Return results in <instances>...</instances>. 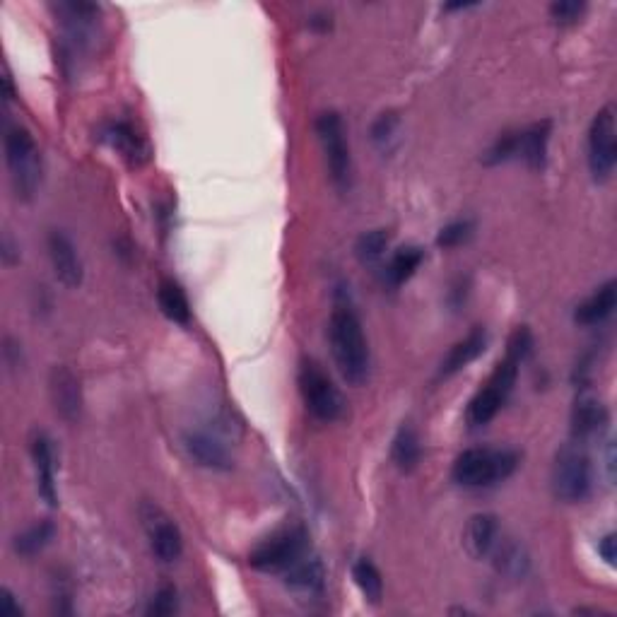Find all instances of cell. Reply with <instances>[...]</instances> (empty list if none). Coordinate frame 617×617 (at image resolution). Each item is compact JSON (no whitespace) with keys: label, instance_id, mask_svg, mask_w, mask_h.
Returning a JSON list of instances; mask_svg holds the SVG:
<instances>
[{"label":"cell","instance_id":"1","mask_svg":"<svg viewBox=\"0 0 617 617\" xmlns=\"http://www.w3.org/2000/svg\"><path fill=\"white\" fill-rule=\"evenodd\" d=\"M328 345L340 376L350 386H362L369 376V343L364 336L362 319L348 302H338L328 319Z\"/></svg>","mask_w":617,"mask_h":617},{"label":"cell","instance_id":"2","mask_svg":"<svg viewBox=\"0 0 617 617\" xmlns=\"http://www.w3.org/2000/svg\"><path fill=\"white\" fill-rule=\"evenodd\" d=\"M519 454L514 449H490V446H478V449H466L456 456L451 478L456 485L480 490V487H492L514 475L519 468Z\"/></svg>","mask_w":617,"mask_h":617},{"label":"cell","instance_id":"3","mask_svg":"<svg viewBox=\"0 0 617 617\" xmlns=\"http://www.w3.org/2000/svg\"><path fill=\"white\" fill-rule=\"evenodd\" d=\"M552 495L560 502L577 504L591 495L593 468L591 458L579 444H567L557 451L550 475Z\"/></svg>","mask_w":617,"mask_h":617},{"label":"cell","instance_id":"4","mask_svg":"<svg viewBox=\"0 0 617 617\" xmlns=\"http://www.w3.org/2000/svg\"><path fill=\"white\" fill-rule=\"evenodd\" d=\"M519 367L521 362L507 355L497 364L495 372L490 374V379H487L483 389L470 398L466 410V422L470 430H480V427L490 425V422L495 420L499 410H502V405L507 403V398L511 396V391H514Z\"/></svg>","mask_w":617,"mask_h":617},{"label":"cell","instance_id":"5","mask_svg":"<svg viewBox=\"0 0 617 617\" xmlns=\"http://www.w3.org/2000/svg\"><path fill=\"white\" fill-rule=\"evenodd\" d=\"M299 393H302L304 408L319 422H336L345 415V398L314 360H304L299 364L297 374Z\"/></svg>","mask_w":617,"mask_h":617},{"label":"cell","instance_id":"6","mask_svg":"<svg viewBox=\"0 0 617 617\" xmlns=\"http://www.w3.org/2000/svg\"><path fill=\"white\" fill-rule=\"evenodd\" d=\"M5 162L17 196L32 198L41 179V155L32 133L22 126L5 128Z\"/></svg>","mask_w":617,"mask_h":617},{"label":"cell","instance_id":"7","mask_svg":"<svg viewBox=\"0 0 617 617\" xmlns=\"http://www.w3.org/2000/svg\"><path fill=\"white\" fill-rule=\"evenodd\" d=\"M316 135L326 155L328 174L338 191H350L352 181V157L348 145V131H345L343 116L338 111H323L316 119Z\"/></svg>","mask_w":617,"mask_h":617},{"label":"cell","instance_id":"8","mask_svg":"<svg viewBox=\"0 0 617 617\" xmlns=\"http://www.w3.org/2000/svg\"><path fill=\"white\" fill-rule=\"evenodd\" d=\"M307 531L287 528L258 543L249 555V564L258 572H287L307 552Z\"/></svg>","mask_w":617,"mask_h":617},{"label":"cell","instance_id":"9","mask_svg":"<svg viewBox=\"0 0 617 617\" xmlns=\"http://www.w3.org/2000/svg\"><path fill=\"white\" fill-rule=\"evenodd\" d=\"M615 109L603 107L593 116L589 128V169L596 181H608L617 162Z\"/></svg>","mask_w":617,"mask_h":617},{"label":"cell","instance_id":"10","mask_svg":"<svg viewBox=\"0 0 617 617\" xmlns=\"http://www.w3.org/2000/svg\"><path fill=\"white\" fill-rule=\"evenodd\" d=\"M140 514H143L145 531H148L152 555L164 564L179 560L184 555V536H181L179 526L169 516H164V511L155 504H145Z\"/></svg>","mask_w":617,"mask_h":617},{"label":"cell","instance_id":"11","mask_svg":"<svg viewBox=\"0 0 617 617\" xmlns=\"http://www.w3.org/2000/svg\"><path fill=\"white\" fill-rule=\"evenodd\" d=\"M46 251H49L51 268H54L58 282L68 287V290L80 287L82 278H85V266H82V258L73 239L66 232H61V229H51L46 234Z\"/></svg>","mask_w":617,"mask_h":617},{"label":"cell","instance_id":"12","mask_svg":"<svg viewBox=\"0 0 617 617\" xmlns=\"http://www.w3.org/2000/svg\"><path fill=\"white\" fill-rule=\"evenodd\" d=\"M49 396L54 403L56 415L66 420L68 425L80 420L82 413V386L73 369L54 367L49 374Z\"/></svg>","mask_w":617,"mask_h":617},{"label":"cell","instance_id":"13","mask_svg":"<svg viewBox=\"0 0 617 617\" xmlns=\"http://www.w3.org/2000/svg\"><path fill=\"white\" fill-rule=\"evenodd\" d=\"M29 454H32L34 473H37L39 495L49 507L58 504V487H56V456L51 439L44 432H34L29 442Z\"/></svg>","mask_w":617,"mask_h":617},{"label":"cell","instance_id":"14","mask_svg":"<svg viewBox=\"0 0 617 617\" xmlns=\"http://www.w3.org/2000/svg\"><path fill=\"white\" fill-rule=\"evenodd\" d=\"M552 135V121H538L524 128V131H514V160H524L526 167L543 169L548 162V148Z\"/></svg>","mask_w":617,"mask_h":617},{"label":"cell","instance_id":"15","mask_svg":"<svg viewBox=\"0 0 617 617\" xmlns=\"http://www.w3.org/2000/svg\"><path fill=\"white\" fill-rule=\"evenodd\" d=\"M499 540V521L495 514H475L470 516L463 531V545L473 560H485L492 555Z\"/></svg>","mask_w":617,"mask_h":617},{"label":"cell","instance_id":"16","mask_svg":"<svg viewBox=\"0 0 617 617\" xmlns=\"http://www.w3.org/2000/svg\"><path fill=\"white\" fill-rule=\"evenodd\" d=\"M487 348V333L485 328H473L466 338H461L449 348L444 355L442 364H439V379H449L461 369H466L470 362L478 360Z\"/></svg>","mask_w":617,"mask_h":617},{"label":"cell","instance_id":"17","mask_svg":"<svg viewBox=\"0 0 617 617\" xmlns=\"http://www.w3.org/2000/svg\"><path fill=\"white\" fill-rule=\"evenodd\" d=\"M184 449L188 456L198 463V466L210 470H229L232 468V456L229 451L217 442L215 437L205 432H188L184 437Z\"/></svg>","mask_w":617,"mask_h":617},{"label":"cell","instance_id":"18","mask_svg":"<svg viewBox=\"0 0 617 617\" xmlns=\"http://www.w3.org/2000/svg\"><path fill=\"white\" fill-rule=\"evenodd\" d=\"M104 138L109 140L111 148L119 150L123 160H128L133 167H140L143 162H148L150 148L145 143V138L140 135L128 121H114L111 126L104 131Z\"/></svg>","mask_w":617,"mask_h":617},{"label":"cell","instance_id":"19","mask_svg":"<svg viewBox=\"0 0 617 617\" xmlns=\"http://www.w3.org/2000/svg\"><path fill=\"white\" fill-rule=\"evenodd\" d=\"M615 304H617V282L608 280L605 285L598 287L586 302L579 304L577 311H574V321L581 323V326H598V323H603L610 314H613Z\"/></svg>","mask_w":617,"mask_h":617},{"label":"cell","instance_id":"20","mask_svg":"<svg viewBox=\"0 0 617 617\" xmlns=\"http://www.w3.org/2000/svg\"><path fill=\"white\" fill-rule=\"evenodd\" d=\"M605 425H608V410H605V405L591 396H581L572 413L574 437H577L579 442L581 439L596 437V434H601Z\"/></svg>","mask_w":617,"mask_h":617},{"label":"cell","instance_id":"21","mask_svg":"<svg viewBox=\"0 0 617 617\" xmlns=\"http://www.w3.org/2000/svg\"><path fill=\"white\" fill-rule=\"evenodd\" d=\"M157 304L169 321L188 326L191 323V302H188L184 287L174 280H162L157 287Z\"/></svg>","mask_w":617,"mask_h":617},{"label":"cell","instance_id":"22","mask_svg":"<svg viewBox=\"0 0 617 617\" xmlns=\"http://www.w3.org/2000/svg\"><path fill=\"white\" fill-rule=\"evenodd\" d=\"M391 458L393 463H396V468L403 470V473H413V470L420 466L422 444L413 427L403 425L401 430L396 432L391 444Z\"/></svg>","mask_w":617,"mask_h":617},{"label":"cell","instance_id":"23","mask_svg":"<svg viewBox=\"0 0 617 617\" xmlns=\"http://www.w3.org/2000/svg\"><path fill=\"white\" fill-rule=\"evenodd\" d=\"M425 261V251L420 246H403L391 256L389 266H386V282L391 287H401L417 273V268Z\"/></svg>","mask_w":617,"mask_h":617},{"label":"cell","instance_id":"24","mask_svg":"<svg viewBox=\"0 0 617 617\" xmlns=\"http://www.w3.org/2000/svg\"><path fill=\"white\" fill-rule=\"evenodd\" d=\"M492 557H495V567L507 577L521 579L526 577L528 572V555L526 550L521 548L519 543H511V540H497L495 550H492Z\"/></svg>","mask_w":617,"mask_h":617},{"label":"cell","instance_id":"25","mask_svg":"<svg viewBox=\"0 0 617 617\" xmlns=\"http://www.w3.org/2000/svg\"><path fill=\"white\" fill-rule=\"evenodd\" d=\"M287 584H290L292 589L309 593V596L321 593L323 584H326V574H323L321 562L304 560L302 557V560L287 569Z\"/></svg>","mask_w":617,"mask_h":617},{"label":"cell","instance_id":"26","mask_svg":"<svg viewBox=\"0 0 617 617\" xmlns=\"http://www.w3.org/2000/svg\"><path fill=\"white\" fill-rule=\"evenodd\" d=\"M56 536V526L51 521H39V524L25 528L22 533H17L13 538V550L20 557H34L39 555L46 545H51V540Z\"/></svg>","mask_w":617,"mask_h":617},{"label":"cell","instance_id":"27","mask_svg":"<svg viewBox=\"0 0 617 617\" xmlns=\"http://www.w3.org/2000/svg\"><path fill=\"white\" fill-rule=\"evenodd\" d=\"M352 579H355L357 589L362 591V596L367 598L372 605H379L384 598V577H381L379 567L367 557H360L352 564Z\"/></svg>","mask_w":617,"mask_h":617},{"label":"cell","instance_id":"28","mask_svg":"<svg viewBox=\"0 0 617 617\" xmlns=\"http://www.w3.org/2000/svg\"><path fill=\"white\" fill-rule=\"evenodd\" d=\"M386 246H389V232H386V229H372V232L362 234V237L357 239L355 251L362 263H374L384 256Z\"/></svg>","mask_w":617,"mask_h":617},{"label":"cell","instance_id":"29","mask_svg":"<svg viewBox=\"0 0 617 617\" xmlns=\"http://www.w3.org/2000/svg\"><path fill=\"white\" fill-rule=\"evenodd\" d=\"M398 116L396 114H381L379 119L372 123V143L379 150L389 152L393 148V143H396V133H398Z\"/></svg>","mask_w":617,"mask_h":617},{"label":"cell","instance_id":"30","mask_svg":"<svg viewBox=\"0 0 617 617\" xmlns=\"http://www.w3.org/2000/svg\"><path fill=\"white\" fill-rule=\"evenodd\" d=\"M470 234H473V222H470V220L449 222V225L439 229L437 246H442V249H456V246L468 242Z\"/></svg>","mask_w":617,"mask_h":617},{"label":"cell","instance_id":"31","mask_svg":"<svg viewBox=\"0 0 617 617\" xmlns=\"http://www.w3.org/2000/svg\"><path fill=\"white\" fill-rule=\"evenodd\" d=\"M176 610H179V593H176L174 586L164 584L155 591V596L150 598V605L145 613L155 615V617H164V615H174Z\"/></svg>","mask_w":617,"mask_h":617},{"label":"cell","instance_id":"32","mask_svg":"<svg viewBox=\"0 0 617 617\" xmlns=\"http://www.w3.org/2000/svg\"><path fill=\"white\" fill-rule=\"evenodd\" d=\"M586 5L579 0H557L550 5V17L557 25H574L581 15H584Z\"/></svg>","mask_w":617,"mask_h":617},{"label":"cell","instance_id":"33","mask_svg":"<svg viewBox=\"0 0 617 617\" xmlns=\"http://www.w3.org/2000/svg\"><path fill=\"white\" fill-rule=\"evenodd\" d=\"M533 350V333L528 331V326H519L514 333H511L509 345H507V355L514 357V360L524 362Z\"/></svg>","mask_w":617,"mask_h":617},{"label":"cell","instance_id":"34","mask_svg":"<svg viewBox=\"0 0 617 617\" xmlns=\"http://www.w3.org/2000/svg\"><path fill=\"white\" fill-rule=\"evenodd\" d=\"M615 543H617L615 533H608V536H603L601 540H598V555H601L605 564H610V567H615V560H617Z\"/></svg>","mask_w":617,"mask_h":617},{"label":"cell","instance_id":"35","mask_svg":"<svg viewBox=\"0 0 617 617\" xmlns=\"http://www.w3.org/2000/svg\"><path fill=\"white\" fill-rule=\"evenodd\" d=\"M3 613L5 615H20L22 608L15 603V596L8 589H3Z\"/></svg>","mask_w":617,"mask_h":617},{"label":"cell","instance_id":"36","mask_svg":"<svg viewBox=\"0 0 617 617\" xmlns=\"http://www.w3.org/2000/svg\"><path fill=\"white\" fill-rule=\"evenodd\" d=\"M17 258H20V254H17V251H15L13 239H10L8 234H5V239H3V261L10 266V263H15Z\"/></svg>","mask_w":617,"mask_h":617},{"label":"cell","instance_id":"37","mask_svg":"<svg viewBox=\"0 0 617 617\" xmlns=\"http://www.w3.org/2000/svg\"><path fill=\"white\" fill-rule=\"evenodd\" d=\"M3 87H5V99H13L15 90H13V78H10V73L5 70L3 73Z\"/></svg>","mask_w":617,"mask_h":617}]
</instances>
